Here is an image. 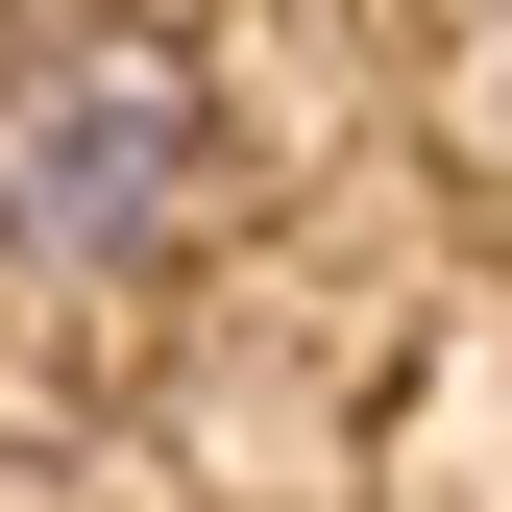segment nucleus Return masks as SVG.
<instances>
[{
    "label": "nucleus",
    "mask_w": 512,
    "mask_h": 512,
    "mask_svg": "<svg viewBox=\"0 0 512 512\" xmlns=\"http://www.w3.org/2000/svg\"><path fill=\"white\" fill-rule=\"evenodd\" d=\"M244 196V122L171 25L122 0H0V269L25 293H147Z\"/></svg>",
    "instance_id": "obj_1"
}]
</instances>
